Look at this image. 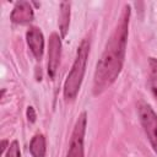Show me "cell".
<instances>
[{
    "label": "cell",
    "mask_w": 157,
    "mask_h": 157,
    "mask_svg": "<svg viewBox=\"0 0 157 157\" xmlns=\"http://www.w3.org/2000/svg\"><path fill=\"white\" fill-rule=\"evenodd\" d=\"M130 6L125 4L119 20L108 38L104 50L96 65L93 76V94L98 96L108 87H110L118 78L125 60L126 43L130 22Z\"/></svg>",
    "instance_id": "1"
},
{
    "label": "cell",
    "mask_w": 157,
    "mask_h": 157,
    "mask_svg": "<svg viewBox=\"0 0 157 157\" xmlns=\"http://www.w3.org/2000/svg\"><path fill=\"white\" fill-rule=\"evenodd\" d=\"M88 55H90V39L85 38L81 40L77 48L76 58L64 82L63 93L66 101H74L81 88V83H82V80L86 72Z\"/></svg>",
    "instance_id": "2"
},
{
    "label": "cell",
    "mask_w": 157,
    "mask_h": 157,
    "mask_svg": "<svg viewBox=\"0 0 157 157\" xmlns=\"http://www.w3.org/2000/svg\"><path fill=\"white\" fill-rule=\"evenodd\" d=\"M137 112L140 123L151 144V147L157 153V114L147 103H140Z\"/></svg>",
    "instance_id": "3"
},
{
    "label": "cell",
    "mask_w": 157,
    "mask_h": 157,
    "mask_svg": "<svg viewBox=\"0 0 157 157\" xmlns=\"http://www.w3.org/2000/svg\"><path fill=\"white\" fill-rule=\"evenodd\" d=\"M86 125H87V113L82 112L75 123V126L70 137L66 157H85L83 140H85Z\"/></svg>",
    "instance_id": "4"
},
{
    "label": "cell",
    "mask_w": 157,
    "mask_h": 157,
    "mask_svg": "<svg viewBox=\"0 0 157 157\" xmlns=\"http://www.w3.org/2000/svg\"><path fill=\"white\" fill-rule=\"evenodd\" d=\"M61 55V40L58 33H52L49 37V48H48V75L53 80L59 67Z\"/></svg>",
    "instance_id": "5"
},
{
    "label": "cell",
    "mask_w": 157,
    "mask_h": 157,
    "mask_svg": "<svg viewBox=\"0 0 157 157\" xmlns=\"http://www.w3.org/2000/svg\"><path fill=\"white\" fill-rule=\"evenodd\" d=\"M10 18L13 23H17V25H26V23H29L31 21H33L34 11H33L31 2L25 1V0L17 1L11 11Z\"/></svg>",
    "instance_id": "6"
},
{
    "label": "cell",
    "mask_w": 157,
    "mask_h": 157,
    "mask_svg": "<svg viewBox=\"0 0 157 157\" xmlns=\"http://www.w3.org/2000/svg\"><path fill=\"white\" fill-rule=\"evenodd\" d=\"M26 40L34 58L37 60H40L44 52V37L42 31L34 26L29 27L28 31L26 32Z\"/></svg>",
    "instance_id": "7"
},
{
    "label": "cell",
    "mask_w": 157,
    "mask_h": 157,
    "mask_svg": "<svg viewBox=\"0 0 157 157\" xmlns=\"http://www.w3.org/2000/svg\"><path fill=\"white\" fill-rule=\"evenodd\" d=\"M59 29L61 37H66L70 26V2L61 1L60 2V12H59Z\"/></svg>",
    "instance_id": "8"
},
{
    "label": "cell",
    "mask_w": 157,
    "mask_h": 157,
    "mask_svg": "<svg viewBox=\"0 0 157 157\" xmlns=\"http://www.w3.org/2000/svg\"><path fill=\"white\" fill-rule=\"evenodd\" d=\"M29 152L32 157H45L47 144H45V137L42 134H37L32 137L29 144Z\"/></svg>",
    "instance_id": "9"
},
{
    "label": "cell",
    "mask_w": 157,
    "mask_h": 157,
    "mask_svg": "<svg viewBox=\"0 0 157 157\" xmlns=\"http://www.w3.org/2000/svg\"><path fill=\"white\" fill-rule=\"evenodd\" d=\"M148 87L153 96V98L157 101V59L150 58L148 59Z\"/></svg>",
    "instance_id": "10"
},
{
    "label": "cell",
    "mask_w": 157,
    "mask_h": 157,
    "mask_svg": "<svg viewBox=\"0 0 157 157\" xmlns=\"http://www.w3.org/2000/svg\"><path fill=\"white\" fill-rule=\"evenodd\" d=\"M6 157H21V151H20V144L17 140H13L7 148Z\"/></svg>",
    "instance_id": "11"
},
{
    "label": "cell",
    "mask_w": 157,
    "mask_h": 157,
    "mask_svg": "<svg viewBox=\"0 0 157 157\" xmlns=\"http://www.w3.org/2000/svg\"><path fill=\"white\" fill-rule=\"evenodd\" d=\"M26 114H27V119H28L29 123H34V121H36L37 115H36V110H34L33 107L28 105V107H27V110H26Z\"/></svg>",
    "instance_id": "12"
},
{
    "label": "cell",
    "mask_w": 157,
    "mask_h": 157,
    "mask_svg": "<svg viewBox=\"0 0 157 157\" xmlns=\"http://www.w3.org/2000/svg\"><path fill=\"white\" fill-rule=\"evenodd\" d=\"M7 147V140H2L1 141V153H4V151Z\"/></svg>",
    "instance_id": "13"
}]
</instances>
